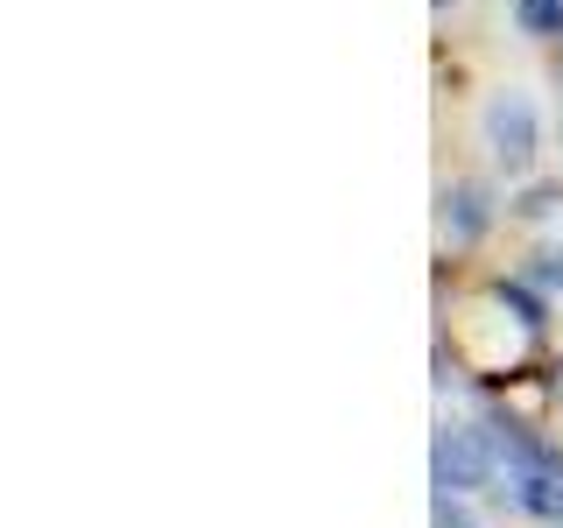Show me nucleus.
Masks as SVG:
<instances>
[{
  "label": "nucleus",
  "instance_id": "f257e3e1",
  "mask_svg": "<svg viewBox=\"0 0 563 528\" xmlns=\"http://www.w3.org/2000/svg\"><path fill=\"white\" fill-rule=\"evenodd\" d=\"M479 141H486V155H493V163H500L507 176H521L528 163H536V148H542L536 99H528L521 85L493 92V99H486V113H479Z\"/></svg>",
  "mask_w": 563,
  "mask_h": 528
},
{
  "label": "nucleus",
  "instance_id": "f03ea898",
  "mask_svg": "<svg viewBox=\"0 0 563 528\" xmlns=\"http://www.w3.org/2000/svg\"><path fill=\"white\" fill-rule=\"evenodd\" d=\"M437 493H479L493 486V465H500V444H493L486 422H457V430H437Z\"/></svg>",
  "mask_w": 563,
  "mask_h": 528
},
{
  "label": "nucleus",
  "instance_id": "7ed1b4c3",
  "mask_svg": "<svg viewBox=\"0 0 563 528\" xmlns=\"http://www.w3.org/2000/svg\"><path fill=\"white\" fill-rule=\"evenodd\" d=\"M437 226H444V246H479L486 240V226H493V190L486 184H472V176H457V184L437 190Z\"/></svg>",
  "mask_w": 563,
  "mask_h": 528
},
{
  "label": "nucleus",
  "instance_id": "20e7f679",
  "mask_svg": "<svg viewBox=\"0 0 563 528\" xmlns=\"http://www.w3.org/2000/svg\"><path fill=\"white\" fill-rule=\"evenodd\" d=\"M507 501H515L521 515L563 521V472H521V480H507Z\"/></svg>",
  "mask_w": 563,
  "mask_h": 528
},
{
  "label": "nucleus",
  "instance_id": "39448f33",
  "mask_svg": "<svg viewBox=\"0 0 563 528\" xmlns=\"http://www.w3.org/2000/svg\"><path fill=\"white\" fill-rule=\"evenodd\" d=\"M493 304L515 317L521 331H542V324H550V304H542V289L528 275H500V282H493Z\"/></svg>",
  "mask_w": 563,
  "mask_h": 528
},
{
  "label": "nucleus",
  "instance_id": "423d86ee",
  "mask_svg": "<svg viewBox=\"0 0 563 528\" xmlns=\"http://www.w3.org/2000/svg\"><path fill=\"white\" fill-rule=\"evenodd\" d=\"M515 29L528 43H563V0H515Z\"/></svg>",
  "mask_w": 563,
  "mask_h": 528
},
{
  "label": "nucleus",
  "instance_id": "0eeeda50",
  "mask_svg": "<svg viewBox=\"0 0 563 528\" xmlns=\"http://www.w3.org/2000/svg\"><path fill=\"white\" fill-rule=\"evenodd\" d=\"M528 282H536V289H563V254H556V246H542V254H536Z\"/></svg>",
  "mask_w": 563,
  "mask_h": 528
},
{
  "label": "nucleus",
  "instance_id": "6e6552de",
  "mask_svg": "<svg viewBox=\"0 0 563 528\" xmlns=\"http://www.w3.org/2000/svg\"><path fill=\"white\" fill-rule=\"evenodd\" d=\"M521 219H550V211H556V184H536V190H521Z\"/></svg>",
  "mask_w": 563,
  "mask_h": 528
},
{
  "label": "nucleus",
  "instance_id": "1a4fd4ad",
  "mask_svg": "<svg viewBox=\"0 0 563 528\" xmlns=\"http://www.w3.org/2000/svg\"><path fill=\"white\" fill-rule=\"evenodd\" d=\"M437 528H472L465 507H457V493H437Z\"/></svg>",
  "mask_w": 563,
  "mask_h": 528
},
{
  "label": "nucleus",
  "instance_id": "9d476101",
  "mask_svg": "<svg viewBox=\"0 0 563 528\" xmlns=\"http://www.w3.org/2000/svg\"><path fill=\"white\" fill-rule=\"evenodd\" d=\"M437 8H451V0H437Z\"/></svg>",
  "mask_w": 563,
  "mask_h": 528
},
{
  "label": "nucleus",
  "instance_id": "9b49d317",
  "mask_svg": "<svg viewBox=\"0 0 563 528\" xmlns=\"http://www.w3.org/2000/svg\"><path fill=\"white\" fill-rule=\"evenodd\" d=\"M556 528H563V521H556Z\"/></svg>",
  "mask_w": 563,
  "mask_h": 528
}]
</instances>
